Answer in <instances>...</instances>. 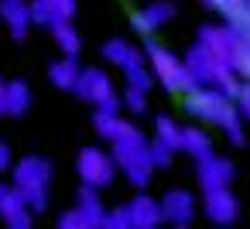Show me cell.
Returning a JSON list of instances; mask_svg holds the SVG:
<instances>
[{"instance_id":"6da1fadb","label":"cell","mask_w":250,"mask_h":229,"mask_svg":"<svg viewBox=\"0 0 250 229\" xmlns=\"http://www.w3.org/2000/svg\"><path fill=\"white\" fill-rule=\"evenodd\" d=\"M11 174H14L18 191H21V195H24V202L31 205V212H35V215H38V212H45V209H48L52 164H48L45 157H38V154H28V157H21V161L11 168Z\"/></svg>"},{"instance_id":"7a4b0ae2","label":"cell","mask_w":250,"mask_h":229,"mask_svg":"<svg viewBox=\"0 0 250 229\" xmlns=\"http://www.w3.org/2000/svg\"><path fill=\"white\" fill-rule=\"evenodd\" d=\"M185 110L188 116L202 120V123H212V127H223L240 106L233 96H226L219 86H192L185 93Z\"/></svg>"},{"instance_id":"3957f363","label":"cell","mask_w":250,"mask_h":229,"mask_svg":"<svg viewBox=\"0 0 250 229\" xmlns=\"http://www.w3.org/2000/svg\"><path fill=\"white\" fill-rule=\"evenodd\" d=\"M144 52H147V65H151L154 79L165 86V93H188V89L195 86V82H192V76H188V69H185V58H178L175 52L161 48L151 35H147Z\"/></svg>"},{"instance_id":"277c9868","label":"cell","mask_w":250,"mask_h":229,"mask_svg":"<svg viewBox=\"0 0 250 229\" xmlns=\"http://www.w3.org/2000/svg\"><path fill=\"white\" fill-rule=\"evenodd\" d=\"M72 93L79 99H86L89 106H110V110H120L124 106L120 96H117V89H113V79L103 69H83Z\"/></svg>"},{"instance_id":"5b68a950","label":"cell","mask_w":250,"mask_h":229,"mask_svg":"<svg viewBox=\"0 0 250 229\" xmlns=\"http://www.w3.org/2000/svg\"><path fill=\"white\" fill-rule=\"evenodd\" d=\"M76 171H79L83 185L106 188L120 168H117V161H113V154H110V151H100V147H83V151H79V157H76Z\"/></svg>"},{"instance_id":"8992f818","label":"cell","mask_w":250,"mask_h":229,"mask_svg":"<svg viewBox=\"0 0 250 229\" xmlns=\"http://www.w3.org/2000/svg\"><path fill=\"white\" fill-rule=\"evenodd\" d=\"M31 205L18 191V185H0V222L11 229H28L31 226Z\"/></svg>"},{"instance_id":"52a82bcc","label":"cell","mask_w":250,"mask_h":229,"mask_svg":"<svg viewBox=\"0 0 250 229\" xmlns=\"http://www.w3.org/2000/svg\"><path fill=\"white\" fill-rule=\"evenodd\" d=\"M202 212H206L216 226H233L236 215H240V202H236V195L229 191V185L209 188L206 198H202Z\"/></svg>"},{"instance_id":"ba28073f","label":"cell","mask_w":250,"mask_h":229,"mask_svg":"<svg viewBox=\"0 0 250 229\" xmlns=\"http://www.w3.org/2000/svg\"><path fill=\"white\" fill-rule=\"evenodd\" d=\"M233 174H236V168H233V161H229V157L206 154V157H199V164H195V181H199V188H202V191L229 185V181H233Z\"/></svg>"},{"instance_id":"9c48e42d","label":"cell","mask_w":250,"mask_h":229,"mask_svg":"<svg viewBox=\"0 0 250 229\" xmlns=\"http://www.w3.org/2000/svg\"><path fill=\"white\" fill-rule=\"evenodd\" d=\"M158 202H161L165 222H171V226H188L192 215H195V195L185 191V188H171V191H165V198H158Z\"/></svg>"},{"instance_id":"30bf717a","label":"cell","mask_w":250,"mask_h":229,"mask_svg":"<svg viewBox=\"0 0 250 229\" xmlns=\"http://www.w3.org/2000/svg\"><path fill=\"white\" fill-rule=\"evenodd\" d=\"M175 14H178V7L171 4V0H154V4H147V7H141L137 14H134V31H141V35H154V31H161L168 21H175Z\"/></svg>"},{"instance_id":"8fae6325","label":"cell","mask_w":250,"mask_h":229,"mask_svg":"<svg viewBox=\"0 0 250 229\" xmlns=\"http://www.w3.org/2000/svg\"><path fill=\"white\" fill-rule=\"evenodd\" d=\"M28 7H31V21L38 28H52L59 21H72L76 14V0H28Z\"/></svg>"},{"instance_id":"7c38bea8","label":"cell","mask_w":250,"mask_h":229,"mask_svg":"<svg viewBox=\"0 0 250 229\" xmlns=\"http://www.w3.org/2000/svg\"><path fill=\"white\" fill-rule=\"evenodd\" d=\"M127 205H130L134 229H154V226H161V222H165V215H161V202H158V198H151L147 191H137Z\"/></svg>"},{"instance_id":"4fadbf2b","label":"cell","mask_w":250,"mask_h":229,"mask_svg":"<svg viewBox=\"0 0 250 229\" xmlns=\"http://www.w3.org/2000/svg\"><path fill=\"white\" fill-rule=\"evenodd\" d=\"M0 18H4V24L11 28V35H14L18 41H24V38H28V28L35 24L28 0H0Z\"/></svg>"},{"instance_id":"5bb4252c","label":"cell","mask_w":250,"mask_h":229,"mask_svg":"<svg viewBox=\"0 0 250 229\" xmlns=\"http://www.w3.org/2000/svg\"><path fill=\"white\" fill-rule=\"evenodd\" d=\"M182 58H185V69H188V76H192V82H195V86H212V58L202 52V45H199V41H195Z\"/></svg>"},{"instance_id":"9a60e30c","label":"cell","mask_w":250,"mask_h":229,"mask_svg":"<svg viewBox=\"0 0 250 229\" xmlns=\"http://www.w3.org/2000/svg\"><path fill=\"white\" fill-rule=\"evenodd\" d=\"M4 110H7V116H24L31 110V89L24 79L4 82Z\"/></svg>"},{"instance_id":"2e32d148","label":"cell","mask_w":250,"mask_h":229,"mask_svg":"<svg viewBox=\"0 0 250 229\" xmlns=\"http://www.w3.org/2000/svg\"><path fill=\"white\" fill-rule=\"evenodd\" d=\"M182 154H192L195 161L212 154V134L206 127H182Z\"/></svg>"},{"instance_id":"e0dca14e","label":"cell","mask_w":250,"mask_h":229,"mask_svg":"<svg viewBox=\"0 0 250 229\" xmlns=\"http://www.w3.org/2000/svg\"><path fill=\"white\" fill-rule=\"evenodd\" d=\"M52 38H55V48L62 52V55H79L83 52V35L76 31V24L72 21H59V24H52Z\"/></svg>"},{"instance_id":"ac0fdd59","label":"cell","mask_w":250,"mask_h":229,"mask_svg":"<svg viewBox=\"0 0 250 229\" xmlns=\"http://www.w3.org/2000/svg\"><path fill=\"white\" fill-rule=\"evenodd\" d=\"M79 62L72 58V55H62L59 62H52V69H48V79H52V86H59V89H76V79H79Z\"/></svg>"},{"instance_id":"d6986e66","label":"cell","mask_w":250,"mask_h":229,"mask_svg":"<svg viewBox=\"0 0 250 229\" xmlns=\"http://www.w3.org/2000/svg\"><path fill=\"white\" fill-rule=\"evenodd\" d=\"M103 58H106L110 65H120V69H127V65L141 62V52H137L130 41H124V38H113V41H106V45H103Z\"/></svg>"},{"instance_id":"ffe728a7","label":"cell","mask_w":250,"mask_h":229,"mask_svg":"<svg viewBox=\"0 0 250 229\" xmlns=\"http://www.w3.org/2000/svg\"><path fill=\"white\" fill-rule=\"evenodd\" d=\"M79 209L86 212V219H89V229H93V226H103V219H106V209H103V202H100V188H93V185H83V188H79Z\"/></svg>"},{"instance_id":"44dd1931","label":"cell","mask_w":250,"mask_h":229,"mask_svg":"<svg viewBox=\"0 0 250 229\" xmlns=\"http://www.w3.org/2000/svg\"><path fill=\"white\" fill-rule=\"evenodd\" d=\"M120 127H124V120H120L117 110H110V106H96V113H93V130H96V137L113 140V137L120 134Z\"/></svg>"},{"instance_id":"7402d4cb","label":"cell","mask_w":250,"mask_h":229,"mask_svg":"<svg viewBox=\"0 0 250 229\" xmlns=\"http://www.w3.org/2000/svg\"><path fill=\"white\" fill-rule=\"evenodd\" d=\"M154 140L165 144V147H171V151L178 154V151H182V127H178L171 116H158V120H154Z\"/></svg>"},{"instance_id":"603a6c76","label":"cell","mask_w":250,"mask_h":229,"mask_svg":"<svg viewBox=\"0 0 250 229\" xmlns=\"http://www.w3.org/2000/svg\"><path fill=\"white\" fill-rule=\"evenodd\" d=\"M124 76H127V86L144 89V93H151V86L158 82V79H154V72H151V65H144V58H141V62H134V65H127V69H124Z\"/></svg>"},{"instance_id":"cb8c5ba5","label":"cell","mask_w":250,"mask_h":229,"mask_svg":"<svg viewBox=\"0 0 250 229\" xmlns=\"http://www.w3.org/2000/svg\"><path fill=\"white\" fill-rule=\"evenodd\" d=\"M233 69L243 79H250V35L247 31H240V45H236V55H233Z\"/></svg>"},{"instance_id":"d4e9b609","label":"cell","mask_w":250,"mask_h":229,"mask_svg":"<svg viewBox=\"0 0 250 229\" xmlns=\"http://www.w3.org/2000/svg\"><path fill=\"white\" fill-rule=\"evenodd\" d=\"M103 226H106V229H134L130 205H117V209H110V212H106V219H103Z\"/></svg>"},{"instance_id":"484cf974","label":"cell","mask_w":250,"mask_h":229,"mask_svg":"<svg viewBox=\"0 0 250 229\" xmlns=\"http://www.w3.org/2000/svg\"><path fill=\"white\" fill-rule=\"evenodd\" d=\"M120 103H124V110H130V113H144L147 110V93L144 89H134V86H127V93L120 96Z\"/></svg>"},{"instance_id":"4316f807","label":"cell","mask_w":250,"mask_h":229,"mask_svg":"<svg viewBox=\"0 0 250 229\" xmlns=\"http://www.w3.org/2000/svg\"><path fill=\"white\" fill-rule=\"evenodd\" d=\"M59 226H62V229H89V219H86V212L76 205V209H69V212L59 215Z\"/></svg>"},{"instance_id":"83f0119b","label":"cell","mask_w":250,"mask_h":229,"mask_svg":"<svg viewBox=\"0 0 250 229\" xmlns=\"http://www.w3.org/2000/svg\"><path fill=\"white\" fill-rule=\"evenodd\" d=\"M219 130L229 137V144H243V113L236 110V113H233V116H229L223 127H219Z\"/></svg>"},{"instance_id":"f1b7e54d","label":"cell","mask_w":250,"mask_h":229,"mask_svg":"<svg viewBox=\"0 0 250 229\" xmlns=\"http://www.w3.org/2000/svg\"><path fill=\"white\" fill-rule=\"evenodd\" d=\"M171 157H175V151H171V147H165V144L151 140V161H154V168H168V164H171Z\"/></svg>"},{"instance_id":"f546056e","label":"cell","mask_w":250,"mask_h":229,"mask_svg":"<svg viewBox=\"0 0 250 229\" xmlns=\"http://www.w3.org/2000/svg\"><path fill=\"white\" fill-rule=\"evenodd\" d=\"M11 168H14V154L7 144H0V171H11Z\"/></svg>"},{"instance_id":"4dcf8cb0","label":"cell","mask_w":250,"mask_h":229,"mask_svg":"<svg viewBox=\"0 0 250 229\" xmlns=\"http://www.w3.org/2000/svg\"><path fill=\"white\" fill-rule=\"evenodd\" d=\"M7 110H4V82H0V116H4Z\"/></svg>"},{"instance_id":"1f68e13d","label":"cell","mask_w":250,"mask_h":229,"mask_svg":"<svg viewBox=\"0 0 250 229\" xmlns=\"http://www.w3.org/2000/svg\"><path fill=\"white\" fill-rule=\"evenodd\" d=\"M247 7H250V0H247Z\"/></svg>"}]
</instances>
